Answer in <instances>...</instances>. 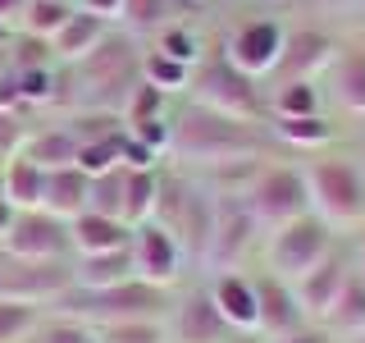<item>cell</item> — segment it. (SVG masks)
I'll use <instances>...</instances> for the list:
<instances>
[{
  "instance_id": "6da1fadb",
  "label": "cell",
  "mask_w": 365,
  "mask_h": 343,
  "mask_svg": "<svg viewBox=\"0 0 365 343\" xmlns=\"http://www.w3.org/2000/svg\"><path fill=\"white\" fill-rule=\"evenodd\" d=\"M174 160L182 165H201V169H224V165H242V160H260L269 151V137L256 133V124L228 119L220 110H205L192 101L187 110L169 124V146Z\"/></svg>"
},
{
  "instance_id": "7a4b0ae2",
  "label": "cell",
  "mask_w": 365,
  "mask_h": 343,
  "mask_svg": "<svg viewBox=\"0 0 365 343\" xmlns=\"http://www.w3.org/2000/svg\"><path fill=\"white\" fill-rule=\"evenodd\" d=\"M55 307H60V316L87 329H106V325H128V320H160L169 312V293L142 279H123L110 289H68L55 297Z\"/></svg>"
},
{
  "instance_id": "3957f363",
  "label": "cell",
  "mask_w": 365,
  "mask_h": 343,
  "mask_svg": "<svg viewBox=\"0 0 365 343\" xmlns=\"http://www.w3.org/2000/svg\"><path fill=\"white\" fill-rule=\"evenodd\" d=\"M237 197L247 202L251 220L256 229H283L292 220H302L306 211H311V188H306V174H297L288 165H265L256 169V179L247 183Z\"/></svg>"
},
{
  "instance_id": "277c9868",
  "label": "cell",
  "mask_w": 365,
  "mask_h": 343,
  "mask_svg": "<svg viewBox=\"0 0 365 343\" xmlns=\"http://www.w3.org/2000/svg\"><path fill=\"white\" fill-rule=\"evenodd\" d=\"M197 87V106L205 110H220L228 114V119H242V124H256L260 114H265V106H260V87L256 78H247L237 64H228V55H210L205 64L192 69V83Z\"/></svg>"
},
{
  "instance_id": "5b68a950",
  "label": "cell",
  "mask_w": 365,
  "mask_h": 343,
  "mask_svg": "<svg viewBox=\"0 0 365 343\" xmlns=\"http://www.w3.org/2000/svg\"><path fill=\"white\" fill-rule=\"evenodd\" d=\"M306 188H311L315 215L329 229L365 220V179H361V169L351 165V160H342V156L315 160L311 174H306Z\"/></svg>"
},
{
  "instance_id": "8992f818",
  "label": "cell",
  "mask_w": 365,
  "mask_h": 343,
  "mask_svg": "<svg viewBox=\"0 0 365 343\" xmlns=\"http://www.w3.org/2000/svg\"><path fill=\"white\" fill-rule=\"evenodd\" d=\"M334 252V229L319 220L315 211H306L302 220L283 224L269 234V270L279 274L283 284H297L315 261H324Z\"/></svg>"
},
{
  "instance_id": "52a82bcc",
  "label": "cell",
  "mask_w": 365,
  "mask_h": 343,
  "mask_svg": "<svg viewBox=\"0 0 365 343\" xmlns=\"http://www.w3.org/2000/svg\"><path fill=\"white\" fill-rule=\"evenodd\" d=\"M251 238H256V220H251L247 202L237 197V192H228V197H215V229H210V243H205V266L215 274H228L242 266Z\"/></svg>"
},
{
  "instance_id": "ba28073f",
  "label": "cell",
  "mask_w": 365,
  "mask_h": 343,
  "mask_svg": "<svg viewBox=\"0 0 365 343\" xmlns=\"http://www.w3.org/2000/svg\"><path fill=\"white\" fill-rule=\"evenodd\" d=\"M73 289V266L64 261H14L9 257L0 266V302H55L60 293Z\"/></svg>"
},
{
  "instance_id": "9c48e42d",
  "label": "cell",
  "mask_w": 365,
  "mask_h": 343,
  "mask_svg": "<svg viewBox=\"0 0 365 343\" xmlns=\"http://www.w3.org/2000/svg\"><path fill=\"white\" fill-rule=\"evenodd\" d=\"M0 243H5V252L14 261H64L68 257V224L51 211H19Z\"/></svg>"
},
{
  "instance_id": "30bf717a",
  "label": "cell",
  "mask_w": 365,
  "mask_h": 343,
  "mask_svg": "<svg viewBox=\"0 0 365 343\" xmlns=\"http://www.w3.org/2000/svg\"><path fill=\"white\" fill-rule=\"evenodd\" d=\"M128 252H133V274H137L142 284H151V289H165V293L178 284L182 247H178V238L169 234V229H160L155 220L137 224Z\"/></svg>"
},
{
  "instance_id": "8fae6325",
  "label": "cell",
  "mask_w": 365,
  "mask_h": 343,
  "mask_svg": "<svg viewBox=\"0 0 365 343\" xmlns=\"http://www.w3.org/2000/svg\"><path fill=\"white\" fill-rule=\"evenodd\" d=\"M224 55H228V64H237L247 78H265V74H274V64H279V55H283V28L274 19H251L224 41Z\"/></svg>"
},
{
  "instance_id": "7c38bea8",
  "label": "cell",
  "mask_w": 365,
  "mask_h": 343,
  "mask_svg": "<svg viewBox=\"0 0 365 343\" xmlns=\"http://www.w3.org/2000/svg\"><path fill=\"white\" fill-rule=\"evenodd\" d=\"M334 64V41L315 28H297V32H283V55L274 64V83H315L319 69Z\"/></svg>"
},
{
  "instance_id": "4fadbf2b",
  "label": "cell",
  "mask_w": 365,
  "mask_h": 343,
  "mask_svg": "<svg viewBox=\"0 0 365 343\" xmlns=\"http://www.w3.org/2000/svg\"><path fill=\"white\" fill-rule=\"evenodd\" d=\"M347 274H351V261L342 257V252H329L324 261H315V266L292 284V297H297V307H302V316H315V320L324 316L329 307H334V297H338Z\"/></svg>"
},
{
  "instance_id": "5bb4252c",
  "label": "cell",
  "mask_w": 365,
  "mask_h": 343,
  "mask_svg": "<svg viewBox=\"0 0 365 343\" xmlns=\"http://www.w3.org/2000/svg\"><path fill=\"white\" fill-rule=\"evenodd\" d=\"M233 325L220 316V307L210 302V293L197 289L174 307V343H228Z\"/></svg>"
},
{
  "instance_id": "9a60e30c",
  "label": "cell",
  "mask_w": 365,
  "mask_h": 343,
  "mask_svg": "<svg viewBox=\"0 0 365 343\" xmlns=\"http://www.w3.org/2000/svg\"><path fill=\"white\" fill-rule=\"evenodd\" d=\"M251 284H256V334L279 339L302 325V307L292 297V284H283L279 274H260Z\"/></svg>"
},
{
  "instance_id": "2e32d148",
  "label": "cell",
  "mask_w": 365,
  "mask_h": 343,
  "mask_svg": "<svg viewBox=\"0 0 365 343\" xmlns=\"http://www.w3.org/2000/svg\"><path fill=\"white\" fill-rule=\"evenodd\" d=\"M133 243V224L123 220H110V215H96V211H83L68 220V247L78 257H101V252H123Z\"/></svg>"
},
{
  "instance_id": "e0dca14e",
  "label": "cell",
  "mask_w": 365,
  "mask_h": 343,
  "mask_svg": "<svg viewBox=\"0 0 365 343\" xmlns=\"http://www.w3.org/2000/svg\"><path fill=\"white\" fill-rule=\"evenodd\" d=\"M210 302L220 307V316L233 325V334H256V284L251 279H242L237 270L215 274Z\"/></svg>"
},
{
  "instance_id": "ac0fdd59",
  "label": "cell",
  "mask_w": 365,
  "mask_h": 343,
  "mask_svg": "<svg viewBox=\"0 0 365 343\" xmlns=\"http://www.w3.org/2000/svg\"><path fill=\"white\" fill-rule=\"evenodd\" d=\"M106 32H110V23H106V19L73 9V14H68V23L51 37V64H78L83 55L96 51V41L106 37Z\"/></svg>"
},
{
  "instance_id": "d6986e66",
  "label": "cell",
  "mask_w": 365,
  "mask_h": 343,
  "mask_svg": "<svg viewBox=\"0 0 365 343\" xmlns=\"http://www.w3.org/2000/svg\"><path fill=\"white\" fill-rule=\"evenodd\" d=\"M14 156L32 160L37 169H46V174H55V169H68L78 165V137L64 129V124H55V129H41V133H28L23 137V146Z\"/></svg>"
},
{
  "instance_id": "ffe728a7",
  "label": "cell",
  "mask_w": 365,
  "mask_h": 343,
  "mask_svg": "<svg viewBox=\"0 0 365 343\" xmlns=\"http://www.w3.org/2000/svg\"><path fill=\"white\" fill-rule=\"evenodd\" d=\"M319 329H329V334L365 339V279H361L356 270L342 279V289H338V297H334V307L319 316Z\"/></svg>"
},
{
  "instance_id": "44dd1931",
  "label": "cell",
  "mask_w": 365,
  "mask_h": 343,
  "mask_svg": "<svg viewBox=\"0 0 365 343\" xmlns=\"http://www.w3.org/2000/svg\"><path fill=\"white\" fill-rule=\"evenodd\" d=\"M87 192H91V179H87L78 165L55 169V174H46V202H41V211L60 215V220L68 224L73 215L87 211Z\"/></svg>"
},
{
  "instance_id": "7402d4cb",
  "label": "cell",
  "mask_w": 365,
  "mask_h": 343,
  "mask_svg": "<svg viewBox=\"0 0 365 343\" xmlns=\"http://www.w3.org/2000/svg\"><path fill=\"white\" fill-rule=\"evenodd\" d=\"M0 179H5V202L14 206V211H41V202H46V169H37L23 156H9L5 165H0Z\"/></svg>"
},
{
  "instance_id": "603a6c76",
  "label": "cell",
  "mask_w": 365,
  "mask_h": 343,
  "mask_svg": "<svg viewBox=\"0 0 365 343\" xmlns=\"http://www.w3.org/2000/svg\"><path fill=\"white\" fill-rule=\"evenodd\" d=\"M137 279L133 274V252H101V257H78L73 266V289H110V284Z\"/></svg>"
},
{
  "instance_id": "cb8c5ba5",
  "label": "cell",
  "mask_w": 365,
  "mask_h": 343,
  "mask_svg": "<svg viewBox=\"0 0 365 343\" xmlns=\"http://www.w3.org/2000/svg\"><path fill=\"white\" fill-rule=\"evenodd\" d=\"M160 202V174L155 169H123V224H146L155 220Z\"/></svg>"
},
{
  "instance_id": "d4e9b609",
  "label": "cell",
  "mask_w": 365,
  "mask_h": 343,
  "mask_svg": "<svg viewBox=\"0 0 365 343\" xmlns=\"http://www.w3.org/2000/svg\"><path fill=\"white\" fill-rule=\"evenodd\" d=\"M68 14H73V0H23V37L51 41L68 23Z\"/></svg>"
},
{
  "instance_id": "484cf974",
  "label": "cell",
  "mask_w": 365,
  "mask_h": 343,
  "mask_svg": "<svg viewBox=\"0 0 365 343\" xmlns=\"http://www.w3.org/2000/svg\"><path fill=\"white\" fill-rule=\"evenodd\" d=\"M174 9L178 0H123V32H133V37H142V32H160L174 23Z\"/></svg>"
},
{
  "instance_id": "4316f807",
  "label": "cell",
  "mask_w": 365,
  "mask_h": 343,
  "mask_svg": "<svg viewBox=\"0 0 365 343\" xmlns=\"http://www.w3.org/2000/svg\"><path fill=\"white\" fill-rule=\"evenodd\" d=\"M64 129L78 137V146L101 142V137H114V133H128L123 129V114H114V110H73Z\"/></svg>"
},
{
  "instance_id": "83f0119b",
  "label": "cell",
  "mask_w": 365,
  "mask_h": 343,
  "mask_svg": "<svg viewBox=\"0 0 365 343\" xmlns=\"http://www.w3.org/2000/svg\"><path fill=\"white\" fill-rule=\"evenodd\" d=\"M142 83H151L155 91H182L192 83V69L187 64H178V60H169V55H160V51H146L142 55Z\"/></svg>"
},
{
  "instance_id": "f1b7e54d",
  "label": "cell",
  "mask_w": 365,
  "mask_h": 343,
  "mask_svg": "<svg viewBox=\"0 0 365 343\" xmlns=\"http://www.w3.org/2000/svg\"><path fill=\"white\" fill-rule=\"evenodd\" d=\"M274 133L288 146H324L334 142V124L319 114H297V119H274Z\"/></svg>"
},
{
  "instance_id": "f546056e",
  "label": "cell",
  "mask_w": 365,
  "mask_h": 343,
  "mask_svg": "<svg viewBox=\"0 0 365 343\" xmlns=\"http://www.w3.org/2000/svg\"><path fill=\"white\" fill-rule=\"evenodd\" d=\"M123 137H128V133H114V137H101V142L78 146V169H83L87 179L119 169V165H123Z\"/></svg>"
},
{
  "instance_id": "4dcf8cb0",
  "label": "cell",
  "mask_w": 365,
  "mask_h": 343,
  "mask_svg": "<svg viewBox=\"0 0 365 343\" xmlns=\"http://www.w3.org/2000/svg\"><path fill=\"white\" fill-rule=\"evenodd\" d=\"M87 211L110 215V220H123V165L110 169V174H96V179H91Z\"/></svg>"
},
{
  "instance_id": "1f68e13d",
  "label": "cell",
  "mask_w": 365,
  "mask_h": 343,
  "mask_svg": "<svg viewBox=\"0 0 365 343\" xmlns=\"http://www.w3.org/2000/svg\"><path fill=\"white\" fill-rule=\"evenodd\" d=\"M14 87L23 96V110L32 106H55V69L37 64V69H14Z\"/></svg>"
},
{
  "instance_id": "d6a6232c",
  "label": "cell",
  "mask_w": 365,
  "mask_h": 343,
  "mask_svg": "<svg viewBox=\"0 0 365 343\" xmlns=\"http://www.w3.org/2000/svg\"><path fill=\"white\" fill-rule=\"evenodd\" d=\"M155 51H160V55H169V60H178V64H187V69H197V64H201V41L192 37L182 23H169V28H160V32H155Z\"/></svg>"
},
{
  "instance_id": "836d02e7",
  "label": "cell",
  "mask_w": 365,
  "mask_h": 343,
  "mask_svg": "<svg viewBox=\"0 0 365 343\" xmlns=\"http://www.w3.org/2000/svg\"><path fill=\"white\" fill-rule=\"evenodd\" d=\"M297 114H319V87L315 83H283L274 96V119H297Z\"/></svg>"
},
{
  "instance_id": "e575fe53",
  "label": "cell",
  "mask_w": 365,
  "mask_h": 343,
  "mask_svg": "<svg viewBox=\"0 0 365 343\" xmlns=\"http://www.w3.org/2000/svg\"><path fill=\"white\" fill-rule=\"evenodd\" d=\"M338 101L351 114H365V55H347L338 64Z\"/></svg>"
},
{
  "instance_id": "d590c367",
  "label": "cell",
  "mask_w": 365,
  "mask_h": 343,
  "mask_svg": "<svg viewBox=\"0 0 365 343\" xmlns=\"http://www.w3.org/2000/svg\"><path fill=\"white\" fill-rule=\"evenodd\" d=\"M23 343H96V329L60 316V320H37V329H32Z\"/></svg>"
},
{
  "instance_id": "8d00e7d4",
  "label": "cell",
  "mask_w": 365,
  "mask_h": 343,
  "mask_svg": "<svg viewBox=\"0 0 365 343\" xmlns=\"http://www.w3.org/2000/svg\"><path fill=\"white\" fill-rule=\"evenodd\" d=\"M37 307L28 302H0V343H23L37 329Z\"/></svg>"
},
{
  "instance_id": "74e56055",
  "label": "cell",
  "mask_w": 365,
  "mask_h": 343,
  "mask_svg": "<svg viewBox=\"0 0 365 343\" xmlns=\"http://www.w3.org/2000/svg\"><path fill=\"white\" fill-rule=\"evenodd\" d=\"M165 91H155L151 83H137V91L128 96V106H123V129H133V124H146V119H160L165 114Z\"/></svg>"
},
{
  "instance_id": "f35d334b",
  "label": "cell",
  "mask_w": 365,
  "mask_h": 343,
  "mask_svg": "<svg viewBox=\"0 0 365 343\" xmlns=\"http://www.w3.org/2000/svg\"><path fill=\"white\" fill-rule=\"evenodd\" d=\"M96 343H165V329L160 320H128V325L96 329Z\"/></svg>"
},
{
  "instance_id": "ab89813d",
  "label": "cell",
  "mask_w": 365,
  "mask_h": 343,
  "mask_svg": "<svg viewBox=\"0 0 365 343\" xmlns=\"http://www.w3.org/2000/svg\"><path fill=\"white\" fill-rule=\"evenodd\" d=\"M128 137H137V142H142V146H151V151L160 156V151H165V146H169V119H165V114H160V119L133 124V129H128Z\"/></svg>"
},
{
  "instance_id": "60d3db41",
  "label": "cell",
  "mask_w": 365,
  "mask_h": 343,
  "mask_svg": "<svg viewBox=\"0 0 365 343\" xmlns=\"http://www.w3.org/2000/svg\"><path fill=\"white\" fill-rule=\"evenodd\" d=\"M19 146H23V124H19V114H5V110H0V156L9 160Z\"/></svg>"
},
{
  "instance_id": "b9f144b4",
  "label": "cell",
  "mask_w": 365,
  "mask_h": 343,
  "mask_svg": "<svg viewBox=\"0 0 365 343\" xmlns=\"http://www.w3.org/2000/svg\"><path fill=\"white\" fill-rule=\"evenodd\" d=\"M123 169H155V151L137 137H123Z\"/></svg>"
},
{
  "instance_id": "7bdbcfd3",
  "label": "cell",
  "mask_w": 365,
  "mask_h": 343,
  "mask_svg": "<svg viewBox=\"0 0 365 343\" xmlns=\"http://www.w3.org/2000/svg\"><path fill=\"white\" fill-rule=\"evenodd\" d=\"M73 9H83V14H96V19L114 23V19L123 14V0H73Z\"/></svg>"
},
{
  "instance_id": "ee69618b",
  "label": "cell",
  "mask_w": 365,
  "mask_h": 343,
  "mask_svg": "<svg viewBox=\"0 0 365 343\" xmlns=\"http://www.w3.org/2000/svg\"><path fill=\"white\" fill-rule=\"evenodd\" d=\"M269 343H329V329H315V325H297L288 334L269 339Z\"/></svg>"
},
{
  "instance_id": "f6af8a7d",
  "label": "cell",
  "mask_w": 365,
  "mask_h": 343,
  "mask_svg": "<svg viewBox=\"0 0 365 343\" xmlns=\"http://www.w3.org/2000/svg\"><path fill=\"white\" fill-rule=\"evenodd\" d=\"M14 215H19V211H14V206H9L5 197H0V238L9 234V224H14Z\"/></svg>"
},
{
  "instance_id": "bcb514c9",
  "label": "cell",
  "mask_w": 365,
  "mask_h": 343,
  "mask_svg": "<svg viewBox=\"0 0 365 343\" xmlns=\"http://www.w3.org/2000/svg\"><path fill=\"white\" fill-rule=\"evenodd\" d=\"M14 14H23V0H0V23H9Z\"/></svg>"
},
{
  "instance_id": "7dc6e473",
  "label": "cell",
  "mask_w": 365,
  "mask_h": 343,
  "mask_svg": "<svg viewBox=\"0 0 365 343\" xmlns=\"http://www.w3.org/2000/svg\"><path fill=\"white\" fill-rule=\"evenodd\" d=\"M9 69H14V60H9V46H0V78H5Z\"/></svg>"
},
{
  "instance_id": "c3c4849f",
  "label": "cell",
  "mask_w": 365,
  "mask_h": 343,
  "mask_svg": "<svg viewBox=\"0 0 365 343\" xmlns=\"http://www.w3.org/2000/svg\"><path fill=\"white\" fill-rule=\"evenodd\" d=\"M228 343H269V339H265V334H233Z\"/></svg>"
},
{
  "instance_id": "681fc988",
  "label": "cell",
  "mask_w": 365,
  "mask_h": 343,
  "mask_svg": "<svg viewBox=\"0 0 365 343\" xmlns=\"http://www.w3.org/2000/svg\"><path fill=\"white\" fill-rule=\"evenodd\" d=\"M0 46H14V28L9 23H0Z\"/></svg>"
},
{
  "instance_id": "f907efd6",
  "label": "cell",
  "mask_w": 365,
  "mask_h": 343,
  "mask_svg": "<svg viewBox=\"0 0 365 343\" xmlns=\"http://www.w3.org/2000/svg\"><path fill=\"white\" fill-rule=\"evenodd\" d=\"M356 274L365 279V238H361V247H356Z\"/></svg>"
},
{
  "instance_id": "816d5d0a",
  "label": "cell",
  "mask_w": 365,
  "mask_h": 343,
  "mask_svg": "<svg viewBox=\"0 0 365 343\" xmlns=\"http://www.w3.org/2000/svg\"><path fill=\"white\" fill-rule=\"evenodd\" d=\"M5 261H9V252H5V243H0V266H5Z\"/></svg>"
},
{
  "instance_id": "f5cc1de1",
  "label": "cell",
  "mask_w": 365,
  "mask_h": 343,
  "mask_svg": "<svg viewBox=\"0 0 365 343\" xmlns=\"http://www.w3.org/2000/svg\"><path fill=\"white\" fill-rule=\"evenodd\" d=\"M0 197H5V179H0Z\"/></svg>"
}]
</instances>
